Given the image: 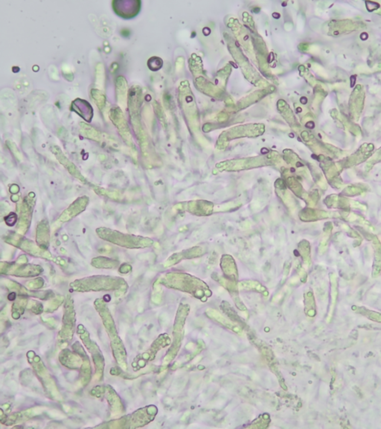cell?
Masks as SVG:
<instances>
[{"label":"cell","mask_w":381,"mask_h":429,"mask_svg":"<svg viewBox=\"0 0 381 429\" xmlns=\"http://www.w3.org/2000/svg\"><path fill=\"white\" fill-rule=\"evenodd\" d=\"M95 83L100 89H103L105 84V67L102 64H98L95 70Z\"/></svg>","instance_id":"cell-13"},{"label":"cell","mask_w":381,"mask_h":429,"mask_svg":"<svg viewBox=\"0 0 381 429\" xmlns=\"http://www.w3.org/2000/svg\"><path fill=\"white\" fill-rule=\"evenodd\" d=\"M88 198H85V197L77 200V201H75V204L71 205V207H69L67 211L64 212L61 218L65 217L64 220H68V218L75 216L77 214H78V213H80L81 211L84 210L86 206L88 204Z\"/></svg>","instance_id":"cell-8"},{"label":"cell","mask_w":381,"mask_h":429,"mask_svg":"<svg viewBox=\"0 0 381 429\" xmlns=\"http://www.w3.org/2000/svg\"><path fill=\"white\" fill-rule=\"evenodd\" d=\"M17 214H14V213H11L5 218V221H6V224H8V226H13L14 225L16 222H17Z\"/></svg>","instance_id":"cell-16"},{"label":"cell","mask_w":381,"mask_h":429,"mask_svg":"<svg viewBox=\"0 0 381 429\" xmlns=\"http://www.w3.org/2000/svg\"><path fill=\"white\" fill-rule=\"evenodd\" d=\"M148 65L150 70H152V71H157L162 67V59L157 58V57H153V58H150L149 61H148Z\"/></svg>","instance_id":"cell-15"},{"label":"cell","mask_w":381,"mask_h":429,"mask_svg":"<svg viewBox=\"0 0 381 429\" xmlns=\"http://www.w3.org/2000/svg\"><path fill=\"white\" fill-rule=\"evenodd\" d=\"M97 232L100 237L104 239L124 247L134 248V247H145L149 244L148 240L145 238L121 234L119 232L112 231L109 229L100 228L97 230Z\"/></svg>","instance_id":"cell-1"},{"label":"cell","mask_w":381,"mask_h":429,"mask_svg":"<svg viewBox=\"0 0 381 429\" xmlns=\"http://www.w3.org/2000/svg\"><path fill=\"white\" fill-rule=\"evenodd\" d=\"M362 191L363 190L358 186H349L344 190L342 194L346 196H355L361 194Z\"/></svg>","instance_id":"cell-14"},{"label":"cell","mask_w":381,"mask_h":429,"mask_svg":"<svg viewBox=\"0 0 381 429\" xmlns=\"http://www.w3.org/2000/svg\"><path fill=\"white\" fill-rule=\"evenodd\" d=\"M142 102V91L139 86L134 85L128 93V105L131 119L139 118L140 107Z\"/></svg>","instance_id":"cell-4"},{"label":"cell","mask_w":381,"mask_h":429,"mask_svg":"<svg viewBox=\"0 0 381 429\" xmlns=\"http://www.w3.org/2000/svg\"><path fill=\"white\" fill-rule=\"evenodd\" d=\"M91 96L96 104L100 111L105 109L106 106L107 98L105 94L99 89H92L90 91Z\"/></svg>","instance_id":"cell-11"},{"label":"cell","mask_w":381,"mask_h":429,"mask_svg":"<svg viewBox=\"0 0 381 429\" xmlns=\"http://www.w3.org/2000/svg\"><path fill=\"white\" fill-rule=\"evenodd\" d=\"M373 245L375 247V264L373 267V277H378L381 270V243L375 236H372Z\"/></svg>","instance_id":"cell-9"},{"label":"cell","mask_w":381,"mask_h":429,"mask_svg":"<svg viewBox=\"0 0 381 429\" xmlns=\"http://www.w3.org/2000/svg\"><path fill=\"white\" fill-rule=\"evenodd\" d=\"M71 110L81 116L86 121H90L93 116V111L91 104L86 100L81 98H78L72 103Z\"/></svg>","instance_id":"cell-6"},{"label":"cell","mask_w":381,"mask_h":429,"mask_svg":"<svg viewBox=\"0 0 381 429\" xmlns=\"http://www.w3.org/2000/svg\"><path fill=\"white\" fill-rule=\"evenodd\" d=\"M80 124H81V131H82V132L84 133L86 137H88V138L91 139V140H95V141L100 142V140L101 139V135L97 130L92 128L89 124H86V123L81 122Z\"/></svg>","instance_id":"cell-12"},{"label":"cell","mask_w":381,"mask_h":429,"mask_svg":"<svg viewBox=\"0 0 381 429\" xmlns=\"http://www.w3.org/2000/svg\"><path fill=\"white\" fill-rule=\"evenodd\" d=\"M38 244L40 245L45 246L46 247L48 244V238H49V234H48V224L47 225L46 222L44 221L41 222L38 225Z\"/></svg>","instance_id":"cell-10"},{"label":"cell","mask_w":381,"mask_h":429,"mask_svg":"<svg viewBox=\"0 0 381 429\" xmlns=\"http://www.w3.org/2000/svg\"><path fill=\"white\" fill-rule=\"evenodd\" d=\"M109 117L124 141L126 142L128 145H132V137L122 109L119 107H112L110 111Z\"/></svg>","instance_id":"cell-2"},{"label":"cell","mask_w":381,"mask_h":429,"mask_svg":"<svg viewBox=\"0 0 381 429\" xmlns=\"http://www.w3.org/2000/svg\"><path fill=\"white\" fill-rule=\"evenodd\" d=\"M115 93L117 101L121 109L127 107L128 99V85L125 77L118 76L115 79Z\"/></svg>","instance_id":"cell-5"},{"label":"cell","mask_w":381,"mask_h":429,"mask_svg":"<svg viewBox=\"0 0 381 429\" xmlns=\"http://www.w3.org/2000/svg\"><path fill=\"white\" fill-rule=\"evenodd\" d=\"M8 145L9 146V148H11V151L14 153V155L17 157V158H20L21 157V154H20L19 151L17 149L16 145H14L13 143H9L8 142Z\"/></svg>","instance_id":"cell-17"},{"label":"cell","mask_w":381,"mask_h":429,"mask_svg":"<svg viewBox=\"0 0 381 429\" xmlns=\"http://www.w3.org/2000/svg\"><path fill=\"white\" fill-rule=\"evenodd\" d=\"M52 151H53L54 154L56 156L57 159L59 160V162L64 166L65 168H67L70 174H72V175L75 176V177H78V178H82L83 177L81 176V174H80L79 171L77 169L75 166L72 164V162H70L67 157L64 156V154H63L62 151H61V148L58 146L53 147L52 148Z\"/></svg>","instance_id":"cell-7"},{"label":"cell","mask_w":381,"mask_h":429,"mask_svg":"<svg viewBox=\"0 0 381 429\" xmlns=\"http://www.w3.org/2000/svg\"><path fill=\"white\" fill-rule=\"evenodd\" d=\"M112 9L124 19H131L138 14L141 8L140 1H113Z\"/></svg>","instance_id":"cell-3"}]
</instances>
